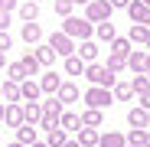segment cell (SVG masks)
<instances>
[{
    "label": "cell",
    "instance_id": "cell-1",
    "mask_svg": "<svg viewBox=\"0 0 150 147\" xmlns=\"http://www.w3.org/2000/svg\"><path fill=\"white\" fill-rule=\"evenodd\" d=\"M62 33H65L69 39H75V43H88V39H95V26H91L85 16H69V20L62 23Z\"/></svg>",
    "mask_w": 150,
    "mask_h": 147
},
{
    "label": "cell",
    "instance_id": "cell-2",
    "mask_svg": "<svg viewBox=\"0 0 150 147\" xmlns=\"http://www.w3.org/2000/svg\"><path fill=\"white\" fill-rule=\"evenodd\" d=\"M85 79L95 88H114V82H117V75H111V72L105 69V62H88L85 65Z\"/></svg>",
    "mask_w": 150,
    "mask_h": 147
},
{
    "label": "cell",
    "instance_id": "cell-3",
    "mask_svg": "<svg viewBox=\"0 0 150 147\" xmlns=\"http://www.w3.org/2000/svg\"><path fill=\"white\" fill-rule=\"evenodd\" d=\"M111 13H114V7L108 4V0H91V4L85 7V20L91 23V26H98V23H111Z\"/></svg>",
    "mask_w": 150,
    "mask_h": 147
},
{
    "label": "cell",
    "instance_id": "cell-4",
    "mask_svg": "<svg viewBox=\"0 0 150 147\" xmlns=\"http://www.w3.org/2000/svg\"><path fill=\"white\" fill-rule=\"evenodd\" d=\"M85 105L88 108H95V111H105L108 105H114V95H111V88H88L85 92Z\"/></svg>",
    "mask_w": 150,
    "mask_h": 147
},
{
    "label": "cell",
    "instance_id": "cell-5",
    "mask_svg": "<svg viewBox=\"0 0 150 147\" xmlns=\"http://www.w3.org/2000/svg\"><path fill=\"white\" fill-rule=\"evenodd\" d=\"M46 43L52 46V53H56V56H65V59H69V56H75V49H79V46H75V39H69L62 30H59V33H49V39H46Z\"/></svg>",
    "mask_w": 150,
    "mask_h": 147
},
{
    "label": "cell",
    "instance_id": "cell-6",
    "mask_svg": "<svg viewBox=\"0 0 150 147\" xmlns=\"http://www.w3.org/2000/svg\"><path fill=\"white\" fill-rule=\"evenodd\" d=\"M62 82H65L62 75H56V72H49V69H46V75L39 79V88H42V95H46V98H56V95H59V88H62Z\"/></svg>",
    "mask_w": 150,
    "mask_h": 147
},
{
    "label": "cell",
    "instance_id": "cell-7",
    "mask_svg": "<svg viewBox=\"0 0 150 147\" xmlns=\"http://www.w3.org/2000/svg\"><path fill=\"white\" fill-rule=\"evenodd\" d=\"M56 98H59V102H62V105H65V108H69V105H72V102H79V98H82V92H79V85H75V82H72V79H65V82H62V88H59V95H56Z\"/></svg>",
    "mask_w": 150,
    "mask_h": 147
},
{
    "label": "cell",
    "instance_id": "cell-8",
    "mask_svg": "<svg viewBox=\"0 0 150 147\" xmlns=\"http://www.w3.org/2000/svg\"><path fill=\"white\" fill-rule=\"evenodd\" d=\"M39 121H42V102H26L23 105V124L39 128Z\"/></svg>",
    "mask_w": 150,
    "mask_h": 147
},
{
    "label": "cell",
    "instance_id": "cell-9",
    "mask_svg": "<svg viewBox=\"0 0 150 147\" xmlns=\"http://www.w3.org/2000/svg\"><path fill=\"white\" fill-rule=\"evenodd\" d=\"M59 128H62L65 134H69V131L79 134V131H82V114H75V111H69V108H65V111H62V118H59Z\"/></svg>",
    "mask_w": 150,
    "mask_h": 147
},
{
    "label": "cell",
    "instance_id": "cell-10",
    "mask_svg": "<svg viewBox=\"0 0 150 147\" xmlns=\"http://www.w3.org/2000/svg\"><path fill=\"white\" fill-rule=\"evenodd\" d=\"M75 56H79L85 65H88V62H98V43H95V39H88V43H79Z\"/></svg>",
    "mask_w": 150,
    "mask_h": 147
},
{
    "label": "cell",
    "instance_id": "cell-11",
    "mask_svg": "<svg viewBox=\"0 0 150 147\" xmlns=\"http://www.w3.org/2000/svg\"><path fill=\"white\" fill-rule=\"evenodd\" d=\"M39 141V128H33V124H23V128H16V144H23V147H33Z\"/></svg>",
    "mask_w": 150,
    "mask_h": 147
},
{
    "label": "cell",
    "instance_id": "cell-12",
    "mask_svg": "<svg viewBox=\"0 0 150 147\" xmlns=\"http://www.w3.org/2000/svg\"><path fill=\"white\" fill-rule=\"evenodd\" d=\"M127 69L134 72V75H147V53H140V49H134V53L127 56Z\"/></svg>",
    "mask_w": 150,
    "mask_h": 147
},
{
    "label": "cell",
    "instance_id": "cell-13",
    "mask_svg": "<svg viewBox=\"0 0 150 147\" xmlns=\"http://www.w3.org/2000/svg\"><path fill=\"white\" fill-rule=\"evenodd\" d=\"M147 121H150V114H147V111H144L140 105L127 111V124H131L134 131H147Z\"/></svg>",
    "mask_w": 150,
    "mask_h": 147
},
{
    "label": "cell",
    "instance_id": "cell-14",
    "mask_svg": "<svg viewBox=\"0 0 150 147\" xmlns=\"http://www.w3.org/2000/svg\"><path fill=\"white\" fill-rule=\"evenodd\" d=\"M127 16H131L134 23H144V26H147V16H150V10H147V4H144V0H131Z\"/></svg>",
    "mask_w": 150,
    "mask_h": 147
},
{
    "label": "cell",
    "instance_id": "cell-15",
    "mask_svg": "<svg viewBox=\"0 0 150 147\" xmlns=\"http://www.w3.org/2000/svg\"><path fill=\"white\" fill-rule=\"evenodd\" d=\"M20 39L23 43H39L42 39V26H39V23H23V26H20Z\"/></svg>",
    "mask_w": 150,
    "mask_h": 147
},
{
    "label": "cell",
    "instance_id": "cell-16",
    "mask_svg": "<svg viewBox=\"0 0 150 147\" xmlns=\"http://www.w3.org/2000/svg\"><path fill=\"white\" fill-rule=\"evenodd\" d=\"M39 95H42V88L33 79H26V82L20 85V98H23V102H39Z\"/></svg>",
    "mask_w": 150,
    "mask_h": 147
},
{
    "label": "cell",
    "instance_id": "cell-17",
    "mask_svg": "<svg viewBox=\"0 0 150 147\" xmlns=\"http://www.w3.org/2000/svg\"><path fill=\"white\" fill-rule=\"evenodd\" d=\"M4 124H7V128H13V131H16V128H23V108H20V105H7Z\"/></svg>",
    "mask_w": 150,
    "mask_h": 147
},
{
    "label": "cell",
    "instance_id": "cell-18",
    "mask_svg": "<svg viewBox=\"0 0 150 147\" xmlns=\"http://www.w3.org/2000/svg\"><path fill=\"white\" fill-rule=\"evenodd\" d=\"M33 56H36V62H39V65H46V69H52V65H56V59H59V56L52 53V46H49V43H46V46H39Z\"/></svg>",
    "mask_w": 150,
    "mask_h": 147
},
{
    "label": "cell",
    "instance_id": "cell-19",
    "mask_svg": "<svg viewBox=\"0 0 150 147\" xmlns=\"http://www.w3.org/2000/svg\"><path fill=\"white\" fill-rule=\"evenodd\" d=\"M111 95H114V102H131V98H134V88H131V82L117 79L114 88H111Z\"/></svg>",
    "mask_w": 150,
    "mask_h": 147
},
{
    "label": "cell",
    "instance_id": "cell-20",
    "mask_svg": "<svg viewBox=\"0 0 150 147\" xmlns=\"http://www.w3.org/2000/svg\"><path fill=\"white\" fill-rule=\"evenodd\" d=\"M98 147H127V141H124L121 131H105L101 141H98Z\"/></svg>",
    "mask_w": 150,
    "mask_h": 147
},
{
    "label": "cell",
    "instance_id": "cell-21",
    "mask_svg": "<svg viewBox=\"0 0 150 147\" xmlns=\"http://www.w3.org/2000/svg\"><path fill=\"white\" fill-rule=\"evenodd\" d=\"M75 141H79V147H98V141H101V134H98L95 128H82Z\"/></svg>",
    "mask_w": 150,
    "mask_h": 147
},
{
    "label": "cell",
    "instance_id": "cell-22",
    "mask_svg": "<svg viewBox=\"0 0 150 147\" xmlns=\"http://www.w3.org/2000/svg\"><path fill=\"white\" fill-rule=\"evenodd\" d=\"M20 65H23V72H26V79L42 72V65L36 62V56H33V53H23V56H20Z\"/></svg>",
    "mask_w": 150,
    "mask_h": 147
},
{
    "label": "cell",
    "instance_id": "cell-23",
    "mask_svg": "<svg viewBox=\"0 0 150 147\" xmlns=\"http://www.w3.org/2000/svg\"><path fill=\"white\" fill-rule=\"evenodd\" d=\"M69 144V134L62 128H52V131H46V147H65Z\"/></svg>",
    "mask_w": 150,
    "mask_h": 147
},
{
    "label": "cell",
    "instance_id": "cell-24",
    "mask_svg": "<svg viewBox=\"0 0 150 147\" xmlns=\"http://www.w3.org/2000/svg\"><path fill=\"white\" fill-rule=\"evenodd\" d=\"M134 53V49H131V39L127 36H117L114 43H111V56H121V59H127Z\"/></svg>",
    "mask_w": 150,
    "mask_h": 147
},
{
    "label": "cell",
    "instance_id": "cell-25",
    "mask_svg": "<svg viewBox=\"0 0 150 147\" xmlns=\"http://www.w3.org/2000/svg\"><path fill=\"white\" fill-rule=\"evenodd\" d=\"M95 30H98V43H108V46H111V43L117 39V30H114V23H98Z\"/></svg>",
    "mask_w": 150,
    "mask_h": 147
},
{
    "label": "cell",
    "instance_id": "cell-26",
    "mask_svg": "<svg viewBox=\"0 0 150 147\" xmlns=\"http://www.w3.org/2000/svg\"><path fill=\"white\" fill-rule=\"evenodd\" d=\"M101 121H105V111H95V108H88L85 114H82V128H101Z\"/></svg>",
    "mask_w": 150,
    "mask_h": 147
},
{
    "label": "cell",
    "instance_id": "cell-27",
    "mask_svg": "<svg viewBox=\"0 0 150 147\" xmlns=\"http://www.w3.org/2000/svg\"><path fill=\"white\" fill-rule=\"evenodd\" d=\"M62 69H65V75H85V62H82L79 56H69V59L62 62Z\"/></svg>",
    "mask_w": 150,
    "mask_h": 147
},
{
    "label": "cell",
    "instance_id": "cell-28",
    "mask_svg": "<svg viewBox=\"0 0 150 147\" xmlns=\"http://www.w3.org/2000/svg\"><path fill=\"white\" fill-rule=\"evenodd\" d=\"M36 13H39V4H33V0H23V4H20V20L36 23Z\"/></svg>",
    "mask_w": 150,
    "mask_h": 147
},
{
    "label": "cell",
    "instance_id": "cell-29",
    "mask_svg": "<svg viewBox=\"0 0 150 147\" xmlns=\"http://www.w3.org/2000/svg\"><path fill=\"white\" fill-rule=\"evenodd\" d=\"M4 102L7 105H20V85H13L10 79L4 82Z\"/></svg>",
    "mask_w": 150,
    "mask_h": 147
},
{
    "label": "cell",
    "instance_id": "cell-30",
    "mask_svg": "<svg viewBox=\"0 0 150 147\" xmlns=\"http://www.w3.org/2000/svg\"><path fill=\"white\" fill-rule=\"evenodd\" d=\"M147 36H150V30L144 26V23H134L131 33H127V39H131V43H144V46H147Z\"/></svg>",
    "mask_w": 150,
    "mask_h": 147
},
{
    "label": "cell",
    "instance_id": "cell-31",
    "mask_svg": "<svg viewBox=\"0 0 150 147\" xmlns=\"http://www.w3.org/2000/svg\"><path fill=\"white\" fill-rule=\"evenodd\" d=\"M105 69L111 72V75H121V72L127 69V59H121V56H108V62H105Z\"/></svg>",
    "mask_w": 150,
    "mask_h": 147
},
{
    "label": "cell",
    "instance_id": "cell-32",
    "mask_svg": "<svg viewBox=\"0 0 150 147\" xmlns=\"http://www.w3.org/2000/svg\"><path fill=\"white\" fill-rule=\"evenodd\" d=\"M7 72H10V82H13V85H23V82H26V72H23V65H20V62H10V65H7Z\"/></svg>",
    "mask_w": 150,
    "mask_h": 147
},
{
    "label": "cell",
    "instance_id": "cell-33",
    "mask_svg": "<svg viewBox=\"0 0 150 147\" xmlns=\"http://www.w3.org/2000/svg\"><path fill=\"white\" fill-rule=\"evenodd\" d=\"M131 88H134V95H147L150 92V79L147 75H134L131 79Z\"/></svg>",
    "mask_w": 150,
    "mask_h": 147
},
{
    "label": "cell",
    "instance_id": "cell-34",
    "mask_svg": "<svg viewBox=\"0 0 150 147\" xmlns=\"http://www.w3.org/2000/svg\"><path fill=\"white\" fill-rule=\"evenodd\" d=\"M127 144L131 147H147V131H131L127 134Z\"/></svg>",
    "mask_w": 150,
    "mask_h": 147
},
{
    "label": "cell",
    "instance_id": "cell-35",
    "mask_svg": "<svg viewBox=\"0 0 150 147\" xmlns=\"http://www.w3.org/2000/svg\"><path fill=\"white\" fill-rule=\"evenodd\" d=\"M52 10H56L59 16L69 20V16H72V0H56V7H52Z\"/></svg>",
    "mask_w": 150,
    "mask_h": 147
},
{
    "label": "cell",
    "instance_id": "cell-36",
    "mask_svg": "<svg viewBox=\"0 0 150 147\" xmlns=\"http://www.w3.org/2000/svg\"><path fill=\"white\" fill-rule=\"evenodd\" d=\"M20 7V0H0V13H13Z\"/></svg>",
    "mask_w": 150,
    "mask_h": 147
},
{
    "label": "cell",
    "instance_id": "cell-37",
    "mask_svg": "<svg viewBox=\"0 0 150 147\" xmlns=\"http://www.w3.org/2000/svg\"><path fill=\"white\" fill-rule=\"evenodd\" d=\"M10 46H13V39H10V33H0V53H7Z\"/></svg>",
    "mask_w": 150,
    "mask_h": 147
},
{
    "label": "cell",
    "instance_id": "cell-38",
    "mask_svg": "<svg viewBox=\"0 0 150 147\" xmlns=\"http://www.w3.org/2000/svg\"><path fill=\"white\" fill-rule=\"evenodd\" d=\"M10 23H13L10 13H0V33H7V30H10Z\"/></svg>",
    "mask_w": 150,
    "mask_h": 147
},
{
    "label": "cell",
    "instance_id": "cell-39",
    "mask_svg": "<svg viewBox=\"0 0 150 147\" xmlns=\"http://www.w3.org/2000/svg\"><path fill=\"white\" fill-rule=\"evenodd\" d=\"M108 4H111L114 10H127V7H131V0H108Z\"/></svg>",
    "mask_w": 150,
    "mask_h": 147
},
{
    "label": "cell",
    "instance_id": "cell-40",
    "mask_svg": "<svg viewBox=\"0 0 150 147\" xmlns=\"http://www.w3.org/2000/svg\"><path fill=\"white\" fill-rule=\"evenodd\" d=\"M140 108L150 114V92H147V95H140Z\"/></svg>",
    "mask_w": 150,
    "mask_h": 147
},
{
    "label": "cell",
    "instance_id": "cell-41",
    "mask_svg": "<svg viewBox=\"0 0 150 147\" xmlns=\"http://www.w3.org/2000/svg\"><path fill=\"white\" fill-rule=\"evenodd\" d=\"M10 62H7V53H0V69H7Z\"/></svg>",
    "mask_w": 150,
    "mask_h": 147
},
{
    "label": "cell",
    "instance_id": "cell-42",
    "mask_svg": "<svg viewBox=\"0 0 150 147\" xmlns=\"http://www.w3.org/2000/svg\"><path fill=\"white\" fill-rule=\"evenodd\" d=\"M4 114H7V105H4V102H0V121H4Z\"/></svg>",
    "mask_w": 150,
    "mask_h": 147
},
{
    "label": "cell",
    "instance_id": "cell-43",
    "mask_svg": "<svg viewBox=\"0 0 150 147\" xmlns=\"http://www.w3.org/2000/svg\"><path fill=\"white\" fill-rule=\"evenodd\" d=\"M72 4H82V7H88V4H91V0H72Z\"/></svg>",
    "mask_w": 150,
    "mask_h": 147
},
{
    "label": "cell",
    "instance_id": "cell-44",
    "mask_svg": "<svg viewBox=\"0 0 150 147\" xmlns=\"http://www.w3.org/2000/svg\"><path fill=\"white\" fill-rule=\"evenodd\" d=\"M147 79H150V53H147Z\"/></svg>",
    "mask_w": 150,
    "mask_h": 147
},
{
    "label": "cell",
    "instance_id": "cell-45",
    "mask_svg": "<svg viewBox=\"0 0 150 147\" xmlns=\"http://www.w3.org/2000/svg\"><path fill=\"white\" fill-rule=\"evenodd\" d=\"M65 147H79V141H69V144H65Z\"/></svg>",
    "mask_w": 150,
    "mask_h": 147
},
{
    "label": "cell",
    "instance_id": "cell-46",
    "mask_svg": "<svg viewBox=\"0 0 150 147\" xmlns=\"http://www.w3.org/2000/svg\"><path fill=\"white\" fill-rule=\"evenodd\" d=\"M33 147H46V141H36V144H33Z\"/></svg>",
    "mask_w": 150,
    "mask_h": 147
},
{
    "label": "cell",
    "instance_id": "cell-47",
    "mask_svg": "<svg viewBox=\"0 0 150 147\" xmlns=\"http://www.w3.org/2000/svg\"><path fill=\"white\" fill-rule=\"evenodd\" d=\"M7 147H23V144H16V141H13V144H7Z\"/></svg>",
    "mask_w": 150,
    "mask_h": 147
},
{
    "label": "cell",
    "instance_id": "cell-48",
    "mask_svg": "<svg viewBox=\"0 0 150 147\" xmlns=\"http://www.w3.org/2000/svg\"><path fill=\"white\" fill-rule=\"evenodd\" d=\"M147 147H150V131H147Z\"/></svg>",
    "mask_w": 150,
    "mask_h": 147
},
{
    "label": "cell",
    "instance_id": "cell-49",
    "mask_svg": "<svg viewBox=\"0 0 150 147\" xmlns=\"http://www.w3.org/2000/svg\"><path fill=\"white\" fill-rule=\"evenodd\" d=\"M0 98H4V85H0Z\"/></svg>",
    "mask_w": 150,
    "mask_h": 147
},
{
    "label": "cell",
    "instance_id": "cell-50",
    "mask_svg": "<svg viewBox=\"0 0 150 147\" xmlns=\"http://www.w3.org/2000/svg\"><path fill=\"white\" fill-rule=\"evenodd\" d=\"M144 4H147V10H150V0H144Z\"/></svg>",
    "mask_w": 150,
    "mask_h": 147
},
{
    "label": "cell",
    "instance_id": "cell-51",
    "mask_svg": "<svg viewBox=\"0 0 150 147\" xmlns=\"http://www.w3.org/2000/svg\"><path fill=\"white\" fill-rule=\"evenodd\" d=\"M147 30H150V16H147Z\"/></svg>",
    "mask_w": 150,
    "mask_h": 147
},
{
    "label": "cell",
    "instance_id": "cell-52",
    "mask_svg": "<svg viewBox=\"0 0 150 147\" xmlns=\"http://www.w3.org/2000/svg\"><path fill=\"white\" fill-rule=\"evenodd\" d=\"M147 49H150V36H147Z\"/></svg>",
    "mask_w": 150,
    "mask_h": 147
},
{
    "label": "cell",
    "instance_id": "cell-53",
    "mask_svg": "<svg viewBox=\"0 0 150 147\" xmlns=\"http://www.w3.org/2000/svg\"><path fill=\"white\" fill-rule=\"evenodd\" d=\"M33 4H39V0H33Z\"/></svg>",
    "mask_w": 150,
    "mask_h": 147
},
{
    "label": "cell",
    "instance_id": "cell-54",
    "mask_svg": "<svg viewBox=\"0 0 150 147\" xmlns=\"http://www.w3.org/2000/svg\"><path fill=\"white\" fill-rule=\"evenodd\" d=\"M147 128H150V121H147Z\"/></svg>",
    "mask_w": 150,
    "mask_h": 147
},
{
    "label": "cell",
    "instance_id": "cell-55",
    "mask_svg": "<svg viewBox=\"0 0 150 147\" xmlns=\"http://www.w3.org/2000/svg\"><path fill=\"white\" fill-rule=\"evenodd\" d=\"M127 147H131V144H127Z\"/></svg>",
    "mask_w": 150,
    "mask_h": 147
}]
</instances>
